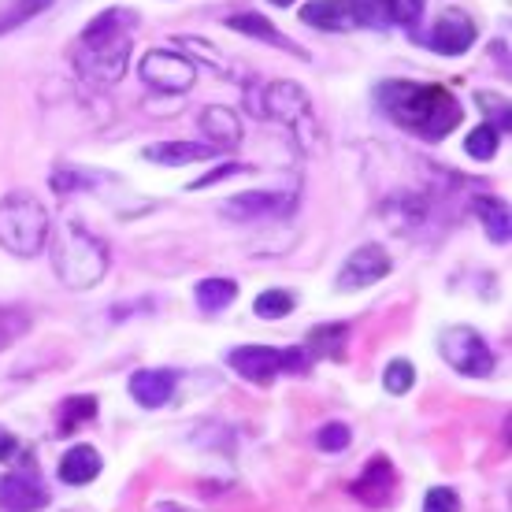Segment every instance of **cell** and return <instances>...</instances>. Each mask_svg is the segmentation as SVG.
<instances>
[{
	"instance_id": "1",
	"label": "cell",
	"mask_w": 512,
	"mask_h": 512,
	"mask_svg": "<svg viewBox=\"0 0 512 512\" xmlns=\"http://www.w3.org/2000/svg\"><path fill=\"white\" fill-rule=\"evenodd\" d=\"M141 26V15L134 8H104L82 26V34L71 45L78 75L93 86H116L127 75L130 52H134V30Z\"/></svg>"
},
{
	"instance_id": "2",
	"label": "cell",
	"mask_w": 512,
	"mask_h": 512,
	"mask_svg": "<svg viewBox=\"0 0 512 512\" xmlns=\"http://www.w3.org/2000/svg\"><path fill=\"white\" fill-rule=\"evenodd\" d=\"M375 101H379L390 123L427 141L449 138V130H457L464 119L461 101L446 86H435V82L394 78V82H383L375 90Z\"/></svg>"
},
{
	"instance_id": "3",
	"label": "cell",
	"mask_w": 512,
	"mask_h": 512,
	"mask_svg": "<svg viewBox=\"0 0 512 512\" xmlns=\"http://www.w3.org/2000/svg\"><path fill=\"white\" fill-rule=\"evenodd\" d=\"M52 271L71 290H93L108 271V249L82 223H64L52 242Z\"/></svg>"
},
{
	"instance_id": "4",
	"label": "cell",
	"mask_w": 512,
	"mask_h": 512,
	"mask_svg": "<svg viewBox=\"0 0 512 512\" xmlns=\"http://www.w3.org/2000/svg\"><path fill=\"white\" fill-rule=\"evenodd\" d=\"M0 245L15 256H38L49 245V212L34 193L0 197Z\"/></svg>"
},
{
	"instance_id": "5",
	"label": "cell",
	"mask_w": 512,
	"mask_h": 512,
	"mask_svg": "<svg viewBox=\"0 0 512 512\" xmlns=\"http://www.w3.org/2000/svg\"><path fill=\"white\" fill-rule=\"evenodd\" d=\"M227 364L234 368V375H242L249 383L268 386L271 379H279V375H305L308 368H312V357H308L301 346H290V349L238 346V349H231Z\"/></svg>"
},
{
	"instance_id": "6",
	"label": "cell",
	"mask_w": 512,
	"mask_h": 512,
	"mask_svg": "<svg viewBox=\"0 0 512 512\" xmlns=\"http://www.w3.org/2000/svg\"><path fill=\"white\" fill-rule=\"evenodd\" d=\"M256 108H260V116L279 119L282 127H290V134L301 141V149H308V145L316 141L312 101H308V93L301 90L297 82H290V78H279V82H271Z\"/></svg>"
},
{
	"instance_id": "7",
	"label": "cell",
	"mask_w": 512,
	"mask_h": 512,
	"mask_svg": "<svg viewBox=\"0 0 512 512\" xmlns=\"http://www.w3.org/2000/svg\"><path fill=\"white\" fill-rule=\"evenodd\" d=\"M301 23L323 34H349L364 26H383L372 0H308L301 8Z\"/></svg>"
},
{
	"instance_id": "8",
	"label": "cell",
	"mask_w": 512,
	"mask_h": 512,
	"mask_svg": "<svg viewBox=\"0 0 512 512\" xmlns=\"http://www.w3.org/2000/svg\"><path fill=\"white\" fill-rule=\"evenodd\" d=\"M138 75L153 93L182 97V93H190L193 82H197V64H193L190 56H182V52H175V49H153L141 56Z\"/></svg>"
},
{
	"instance_id": "9",
	"label": "cell",
	"mask_w": 512,
	"mask_h": 512,
	"mask_svg": "<svg viewBox=\"0 0 512 512\" xmlns=\"http://www.w3.org/2000/svg\"><path fill=\"white\" fill-rule=\"evenodd\" d=\"M438 353L449 368H457L468 379H487L494 372V353L475 327H446L438 338Z\"/></svg>"
},
{
	"instance_id": "10",
	"label": "cell",
	"mask_w": 512,
	"mask_h": 512,
	"mask_svg": "<svg viewBox=\"0 0 512 512\" xmlns=\"http://www.w3.org/2000/svg\"><path fill=\"white\" fill-rule=\"evenodd\" d=\"M297 190H249L227 197L219 212L234 223H256V219H286L294 216Z\"/></svg>"
},
{
	"instance_id": "11",
	"label": "cell",
	"mask_w": 512,
	"mask_h": 512,
	"mask_svg": "<svg viewBox=\"0 0 512 512\" xmlns=\"http://www.w3.org/2000/svg\"><path fill=\"white\" fill-rule=\"evenodd\" d=\"M479 41V23L464 8H442L435 15L431 30L423 34L420 45H427L438 56H464Z\"/></svg>"
},
{
	"instance_id": "12",
	"label": "cell",
	"mask_w": 512,
	"mask_h": 512,
	"mask_svg": "<svg viewBox=\"0 0 512 512\" xmlns=\"http://www.w3.org/2000/svg\"><path fill=\"white\" fill-rule=\"evenodd\" d=\"M390 268H394V260H390L383 245H357L346 264L338 268V282L334 286L342 294H357V290H368L375 282H383L390 275Z\"/></svg>"
},
{
	"instance_id": "13",
	"label": "cell",
	"mask_w": 512,
	"mask_h": 512,
	"mask_svg": "<svg viewBox=\"0 0 512 512\" xmlns=\"http://www.w3.org/2000/svg\"><path fill=\"white\" fill-rule=\"evenodd\" d=\"M49 505V490L38 479L34 464H26L23 472H12L0 479V509L8 512H38Z\"/></svg>"
},
{
	"instance_id": "14",
	"label": "cell",
	"mask_w": 512,
	"mask_h": 512,
	"mask_svg": "<svg viewBox=\"0 0 512 512\" xmlns=\"http://www.w3.org/2000/svg\"><path fill=\"white\" fill-rule=\"evenodd\" d=\"M353 498L364 501L368 509H386V505H394L397 498V472L390 457H372L368 468L353 479Z\"/></svg>"
},
{
	"instance_id": "15",
	"label": "cell",
	"mask_w": 512,
	"mask_h": 512,
	"mask_svg": "<svg viewBox=\"0 0 512 512\" xmlns=\"http://www.w3.org/2000/svg\"><path fill=\"white\" fill-rule=\"evenodd\" d=\"M223 23L231 26V30H238V34H245V38H253V41H264V45H275V49H286L290 56H297V60H308V52L305 49H297L294 41L282 34L279 26L271 23L264 12H231Z\"/></svg>"
},
{
	"instance_id": "16",
	"label": "cell",
	"mask_w": 512,
	"mask_h": 512,
	"mask_svg": "<svg viewBox=\"0 0 512 512\" xmlns=\"http://www.w3.org/2000/svg\"><path fill=\"white\" fill-rule=\"evenodd\" d=\"M201 130H205V138L212 149H238L242 145V119L234 116V108L227 104H208L205 112L197 116Z\"/></svg>"
},
{
	"instance_id": "17",
	"label": "cell",
	"mask_w": 512,
	"mask_h": 512,
	"mask_svg": "<svg viewBox=\"0 0 512 512\" xmlns=\"http://www.w3.org/2000/svg\"><path fill=\"white\" fill-rule=\"evenodd\" d=\"M175 372H167V368H141V372L130 375V394L138 401L141 409H160L171 401L175 394Z\"/></svg>"
},
{
	"instance_id": "18",
	"label": "cell",
	"mask_w": 512,
	"mask_h": 512,
	"mask_svg": "<svg viewBox=\"0 0 512 512\" xmlns=\"http://www.w3.org/2000/svg\"><path fill=\"white\" fill-rule=\"evenodd\" d=\"M141 156L149 164L182 167V164H201V160H216V149L201 145V141H156V145H145Z\"/></svg>"
},
{
	"instance_id": "19",
	"label": "cell",
	"mask_w": 512,
	"mask_h": 512,
	"mask_svg": "<svg viewBox=\"0 0 512 512\" xmlns=\"http://www.w3.org/2000/svg\"><path fill=\"white\" fill-rule=\"evenodd\" d=\"M346 342H349V323H320L308 331V357L320 360H346Z\"/></svg>"
},
{
	"instance_id": "20",
	"label": "cell",
	"mask_w": 512,
	"mask_h": 512,
	"mask_svg": "<svg viewBox=\"0 0 512 512\" xmlns=\"http://www.w3.org/2000/svg\"><path fill=\"white\" fill-rule=\"evenodd\" d=\"M101 475V453L93 446H75L60 461V479L71 483V487H82V483H93Z\"/></svg>"
},
{
	"instance_id": "21",
	"label": "cell",
	"mask_w": 512,
	"mask_h": 512,
	"mask_svg": "<svg viewBox=\"0 0 512 512\" xmlns=\"http://www.w3.org/2000/svg\"><path fill=\"white\" fill-rule=\"evenodd\" d=\"M234 297H238V282L227 279V275L201 279L197 282V290H193V301H197V308H205V312H223V308H231Z\"/></svg>"
},
{
	"instance_id": "22",
	"label": "cell",
	"mask_w": 512,
	"mask_h": 512,
	"mask_svg": "<svg viewBox=\"0 0 512 512\" xmlns=\"http://www.w3.org/2000/svg\"><path fill=\"white\" fill-rule=\"evenodd\" d=\"M475 212L483 219V231L494 245H505L509 242V205L498 201V197H479L475 201Z\"/></svg>"
},
{
	"instance_id": "23",
	"label": "cell",
	"mask_w": 512,
	"mask_h": 512,
	"mask_svg": "<svg viewBox=\"0 0 512 512\" xmlns=\"http://www.w3.org/2000/svg\"><path fill=\"white\" fill-rule=\"evenodd\" d=\"M52 4H56V0H12V4H4V8H0V34L19 30L23 23L38 19L41 12H49Z\"/></svg>"
},
{
	"instance_id": "24",
	"label": "cell",
	"mask_w": 512,
	"mask_h": 512,
	"mask_svg": "<svg viewBox=\"0 0 512 512\" xmlns=\"http://www.w3.org/2000/svg\"><path fill=\"white\" fill-rule=\"evenodd\" d=\"M294 294L290 290H264V294L253 301V312L260 320H286L294 312Z\"/></svg>"
},
{
	"instance_id": "25",
	"label": "cell",
	"mask_w": 512,
	"mask_h": 512,
	"mask_svg": "<svg viewBox=\"0 0 512 512\" xmlns=\"http://www.w3.org/2000/svg\"><path fill=\"white\" fill-rule=\"evenodd\" d=\"M93 416H97V401H93L90 394L71 397V401L60 405V431H78V427L86 420H93Z\"/></svg>"
},
{
	"instance_id": "26",
	"label": "cell",
	"mask_w": 512,
	"mask_h": 512,
	"mask_svg": "<svg viewBox=\"0 0 512 512\" xmlns=\"http://www.w3.org/2000/svg\"><path fill=\"white\" fill-rule=\"evenodd\" d=\"M498 141L501 134L490 123H483V127H475L468 138H464V153L472 156V160H494V153H498Z\"/></svg>"
},
{
	"instance_id": "27",
	"label": "cell",
	"mask_w": 512,
	"mask_h": 512,
	"mask_svg": "<svg viewBox=\"0 0 512 512\" xmlns=\"http://www.w3.org/2000/svg\"><path fill=\"white\" fill-rule=\"evenodd\" d=\"M412 383H416V368H412L409 360H390V368L383 375V386L390 394H409Z\"/></svg>"
},
{
	"instance_id": "28",
	"label": "cell",
	"mask_w": 512,
	"mask_h": 512,
	"mask_svg": "<svg viewBox=\"0 0 512 512\" xmlns=\"http://www.w3.org/2000/svg\"><path fill=\"white\" fill-rule=\"evenodd\" d=\"M475 104L483 108V116H494L490 127L498 130V134L509 130V101L505 97H498V93H475Z\"/></svg>"
},
{
	"instance_id": "29",
	"label": "cell",
	"mask_w": 512,
	"mask_h": 512,
	"mask_svg": "<svg viewBox=\"0 0 512 512\" xmlns=\"http://www.w3.org/2000/svg\"><path fill=\"white\" fill-rule=\"evenodd\" d=\"M423 4H427V0H386L390 15H394L405 30H416V23H420V15H423Z\"/></svg>"
},
{
	"instance_id": "30",
	"label": "cell",
	"mask_w": 512,
	"mask_h": 512,
	"mask_svg": "<svg viewBox=\"0 0 512 512\" xmlns=\"http://www.w3.org/2000/svg\"><path fill=\"white\" fill-rule=\"evenodd\" d=\"M349 427L346 423H323L320 427V435H316V446L327 449V453H338V449H346L349 446Z\"/></svg>"
},
{
	"instance_id": "31",
	"label": "cell",
	"mask_w": 512,
	"mask_h": 512,
	"mask_svg": "<svg viewBox=\"0 0 512 512\" xmlns=\"http://www.w3.org/2000/svg\"><path fill=\"white\" fill-rule=\"evenodd\" d=\"M423 512H461V498H457V490L435 487L423 498Z\"/></svg>"
},
{
	"instance_id": "32",
	"label": "cell",
	"mask_w": 512,
	"mask_h": 512,
	"mask_svg": "<svg viewBox=\"0 0 512 512\" xmlns=\"http://www.w3.org/2000/svg\"><path fill=\"white\" fill-rule=\"evenodd\" d=\"M245 171H253L249 164H219V167H212L208 175H201V179L193 182L190 190H208V186H216V182H223V179H234V175H245Z\"/></svg>"
},
{
	"instance_id": "33",
	"label": "cell",
	"mask_w": 512,
	"mask_h": 512,
	"mask_svg": "<svg viewBox=\"0 0 512 512\" xmlns=\"http://www.w3.org/2000/svg\"><path fill=\"white\" fill-rule=\"evenodd\" d=\"M97 182L93 175H82V171H56L52 175V190L56 193H71V190H82V186H90Z\"/></svg>"
},
{
	"instance_id": "34",
	"label": "cell",
	"mask_w": 512,
	"mask_h": 512,
	"mask_svg": "<svg viewBox=\"0 0 512 512\" xmlns=\"http://www.w3.org/2000/svg\"><path fill=\"white\" fill-rule=\"evenodd\" d=\"M15 449H19V442H15V435H12V431H4V427H0V461H12V457H15Z\"/></svg>"
},
{
	"instance_id": "35",
	"label": "cell",
	"mask_w": 512,
	"mask_h": 512,
	"mask_svg": "<svg viewBox=\"0 0 512 512\" xmlns=\"http://www.w3.org/2000/svg\"><path fill=\"white\" fill-rule=\"evenodd\" d=\"M271 4H279V8H290V4H297V0H271Z\"/></svg>"
},
{
	"instance_id": "36",
	"label": "cell",
	"mask_w": 512,
	"mask_h": 512,
	"mask_svg": "<svg viewBox=\"0 0 512 512\" xmlns=\"http://www.w3.org/2000/svg\"><path fill=\"white\" fill-rule=\"evenodd\" d=\"M372 4H375V0H372ZM379 4H386V0H379Z\"/></svg>"
}]
</instances>
